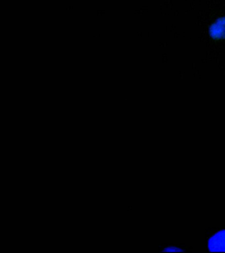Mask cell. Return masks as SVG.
Wrapping results in <instances>:
<instances>
[{
  "label": "cell",
  "instance_id": "obj_2",
  "mask_svg": "<svg viewBox=\"0 0 225 253\" xmlns=\"http://www.w3.org/2000/svg\"><path fill=\"white\" fill-rule=\"evenodd\" d=\"M159 252H183L191 253L192 247L187 246L185 243H162L159 245Z\"/></svg>",
  "mask_w": 225,
  "mask_h": 253
},
{
  "label": "cell",
  "instance_id": "obj_1",
  "mask_svg": "<svg viewBox=\"0 0 225 253\" xmlns=\"http://www.w3.org/2000/svg\"><path fill=\"white\" fill-rule=\"evenodd\" d=\"M205 239L207 252H225V225L209 227Z\"/></svg>",
  "mask_w": 225,
  "mask_h": 253
}]
</instances>
